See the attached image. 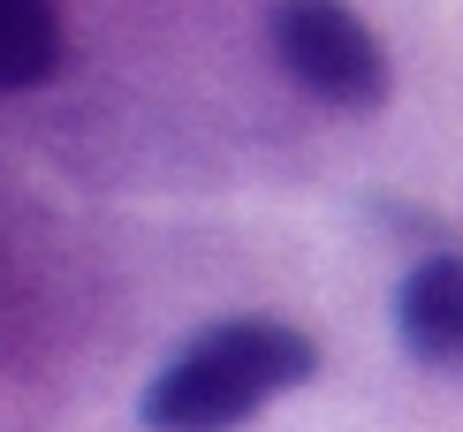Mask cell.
I'll return each mask as SVG.
<instances>
[{
	"instance_id": "obj_4",
	"label": "cell",
	"mask_w": 463,
	"mask_h": 432,
	"mask_svg": "<svg viewBox=\"0 0 463 432\" xmlns=\"http://www.w3.org/2000/svg\"><path fill=\"white\" fill-rule=\"evenodd\" d=\"M61 69V8L53 0H0V91H31Z\"/></svg>"
},
{
	"instance_id": "obj_2",
	"label": "cell",
	"mask_w": 463,
	"mask_h": 432,
	"mask_svg": "<svg viewBox=\"0 0 463 432\" xmlns=\"http://www.w3.org/2000/svg\"><path fill=\"white\" fill-rule=\"evenodd\" d=\"M266 38H274L281 76L297 91H312L319 107H342V114L388 107V91H395L388 46L373 38V23L350 0H274L266 8Z\"/></svg>"
},
{
	"instance_id": "obj_3",
	"label": "cell",
	"mask_w": 463,
	"mask_h": 432,
	"mask_svg": "<svg viewBox=\"0 0 463 432\" xmlns=\"http://www.w3.org/2000/svg\"><path fill=\"white\" fill-rule=\"evenodd\" d=\"M395 333L418 364H463V258H418L395 288Z\"/></svg>"
},
{
	"instance_id": "obj_1",
	"label": "cell",
	"mask_w": 463,
	"mask_h": 432,
	"mask_svg": "<svg viewBox=\"0 0 463 432\" xmlns=\"http://www.w3.org/2000/svg\"><path fill=\"white\" fill-rule=\"evenodd\" d=\"M319 371V342L304 326L281 319H221L190 333L175 357L160 364V380L145 387L137 418L152 432H236L259 418L274 395L304 387Z\"/></svg>"
}]
</instances>
